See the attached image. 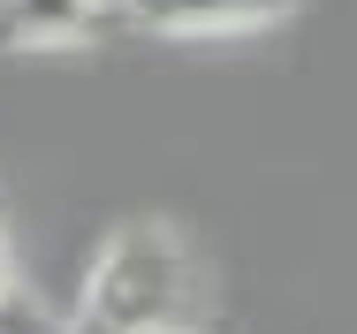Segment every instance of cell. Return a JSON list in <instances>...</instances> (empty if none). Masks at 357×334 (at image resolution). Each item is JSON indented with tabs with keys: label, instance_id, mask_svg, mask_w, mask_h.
Wrapping results in <instances>:
<instances>
[{
	"label": "cell",
	"instance_id": "6da1fadb",
	"mask_svg": "<svg viewBox=\"0 0 357 334\" xmlns=\"http://www.w3.org/2000/svg\"><path fill=\"white\" fill-rule=\"evenodd\" d=\"M213 327V266L175 220H122L76 289L69 334H198Z\"/></svg>",
	"mask_w": 357,
	"mask_h": 334
},
{
	"label": "cell",
	"instance_id": "7a4b0ae2",
	"mask_svg": "<svg viewBox=\"0 0 357 334\" xmlns=\"http://www.w3.org/2000/svg\"><path fill=\"white\" fill-rule=\"evenodd\" d=\"M296 8L304 0H107V23L137 38H236L289 23Z\"/></svg>",
	"mask_w": 357,
	"mask_h": 334
},
{
	"label": "cell",
	"instance_id": "3957f363",
	"mask_svg": "<svg viewBox=\"0 0 357 334\" xmlns=\"http://www.w3.org/2000/svg\"><path fill=\"white\" fill-rule=\"evenodd\" d=\"M107 31V0H0V54H76Z\"/></svg>",
	"mask_w": 357,
	"mask_h": 334
},
{
	"label": "cell",
	"instance_id": "277c9868",
	"mask_svg": "<svg viewBox=\"0 0 357 334\" xmlns=\"http://www.w3.org/2000/svg\"><path fill=\"white\" fill-rule=\"evenodd\" d=\"M0 334H69V319H54L31 289H15V296H0Z\"/></svg>",
	"mask_w": 357,
	"mask_h": 334
},
{
	"label": "cell",
	"instance_id": "5b68a950",
	"mask_svg": "<svg viewBox=\"0 0 357 334\" xmlns=\"http://www.w3.org/2000/svg\"><path fill=\"white\" fill-rule=\"evenodd\" d=\"M23 281H15V243H8V228H0V296H15Z\"/></svg>",
	"mask_w": 357,
	"mask_h": 334
},
{
	"label": "cell",
	"instance_id": "8992f818",
	"mask_svg": "<svg viewBox=\"0 0 357 334\" xmlns=\"http://www.w3.org/2000/svg\"><path fill=\"white\" fill-rule=\"evenodd\" d=\"M198 334H228V327H198Z\"/></svg>",
	"mask_w": 357,
	"mask_h": 334
}]
</instances>
